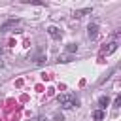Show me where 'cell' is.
Here are the masks:
<instances>
[{
  "label": "cell",
  "instance_id": "1",
  "mask_svg": "<svg viewBox=\"0 0 121 121\" xmlns=\"http://www.w3.org/2000/svg\"><path fill=\"white\" fill-rule=\"evenodd\" d=\"M59 104H60L62 108H66V110H72V108H76V106L79 104V100H78V96L72 95V93H62V95H59Z\"/></svg>",
  "mask_w": 121,
  "mask_h": 121
},
{
  "label": "cell",
  "instance_id": "6",
  "mask_svg": "<svg viewBox=\"0 0 121 121\" xmlns=\"http://www.w3.org/2000/svg\"><path fill=\"white\" fill-rule=\"evenodd\" d=\"M108 104H110V98H108V96H100V98H98V106H100V110H104Z\"/></svg>",
  "mask_w": 121,
  "mask_h": 121
},
{
  "label": "cell",
  "instance_id": "3",
  "mask_svg": "<svg viewBox=\"0 0 121 121\" xmlns=\"http://www.w3.org/2000/svg\"><path fill=\"white\" fill-rule=\"evenodd\" d=\"M87 34H89V38L91 40H95L96 38V34H98V25H89V28H87Z\"/></svg>",
  "mask_w": 121,
  "mask_h": 121
},
{
  "label": "cell",
  "instance_id": "10",
  "mask_svg": "<svg viewBox=\"0 0 121 121\" xmlns=\"http://www.w3.org/2000/svg\"><path fill=\"white\" fill-rule=\"evenodd\" d=\"M26 4H34V6H45L43 2H38V0H25Z\"/></svg>",
  "mask_w": 121,
  "mask_h": 121
},
{
  "label": "cell",
  "instance_id": "13",
  "mask_svg": "<svg viewBox=\"0 0 121 121\" xmlns=\"http://www.w3.org/2000/svg\"><path fill=\"white\" fill-rule=\"evenodd\" d=\"M0 66H2V51H0Z\"/></svg>",
  "mask_w": 121,
  "mask_h": 121
},
{
  "label": "cell",
  "instance_id": "9",
  "mask_svg": "<svg viewBox=\"0 0 121 121\" xmlns=\"http://www.w3.org/2000/svg\"><path fill=\"white\" fill-rule=\"evenodd\" d=\"M17 23H19V21H8V23H6L4 26H2V30H8L9 26H13V25H17Z\"/></svg>",
  "mask_w": 121,
  "mask_h": 121
},
{
  "label": "cell",
  "instance_id": "4",
  "mask_svg": "<svg viewBox=\"0 0 121 121\" xmlns=\"http://www.w3.org/2000/svg\"><path fill=\"white\" fill-rule=\"evenodd\" d=\"M93 11V8H83V9H76L74 11V17L76 19H79V17H83V15H89Z\"/></svg>",
  "mask_w": 121,
  "mask_h": 121
},
{
  "label": "cell",
  "instance_id": "8",
  "mask_svg": "<svg viewBox=\"0 0 121 121\" xmlns=\"http://www.w3.org/2000/svg\"><path fill=\"white\" fill-rule=\"evenodd\" d=\"M66 51H68V53H74V51H78V45H76V43H68V45H66Z\"/></svg>",
  "mask_w": 121,
  "mask_h": 121
},
{
  "label": "cell",
  "instance_id": "5",
  "mask_svg": "<svg viewBox=\"0 0 121 121\" xmlns=\"http://www.w3.org/2000/svg\"><path fill=\"white\" fill-rule=\"evenodd\" d=\"M117 49V42H112V43H108V47H104V51L102 53H106V55H110L112 51H115Z\"/></svg>",
  "mask_w": 121,
  "mask_h": 121
},
{
  "label": "cell",
  "instance_id": "11",
  "mask_svg": "<svg viewBox=\"0 0 121 121\" xmlns=\"http://www.w3.org/2000/svg\"><path fill=\"white\" fill-rule=\"evenodd\" d=\"M119 104H121V96H117V98L113 100V108H119Z\"/></svg>",
  "mask_w": 121,
  "mask_h": 121
},
{
  "label": "cell",
  "instance_id": "7",
  "mask_svg": "<svg viewBox=\"0 0 121 121\" xmlns=\"http://www.w3.org/2000/svg\"><path fill=\"white\" fill-rule=\"evenodd\" d=\"M93 119H95V121H102V119H104V112H102V110H95V112H93Z\"/></svg>",
  "mask_w": 121,
  "mask_h": 121
},
{
  "label": "cell",
  "instance_id": "12",
  "mask_svg": "<svg viewBox=\"0 0 121 121\" xmlns=\"http://www.w3.org/2000/svg\"><path fill=\"white\" fill-rule=\"evenodd\" d=\"M34 121H47V119H45V117H36Z\"/></svg>",
  "mask_w": 121,
  "mask_h": 121
},
{
  "label": "cell",
  "instance_id": "2",
  "mask_svg": "<svg viewBox=\"0 0 121 121\" xmlns=\"http://www.w3.org/2000/svg\"><path fill=\"white\" fill-rule=\"evenodd\" d=\"M47 34H49L53 40H60V38H62V30L57 28V26H47Z\"/></svg>",
  "mask_w": 121,
  "mask_h": 121
}]
</instances>
